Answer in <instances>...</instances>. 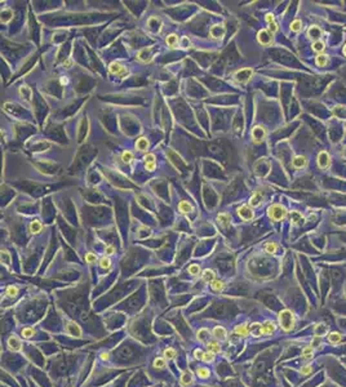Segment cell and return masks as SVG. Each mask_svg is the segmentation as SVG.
I'll list each match as a JSON object with an SVG mask.
<instances>
[{
	"instance_id": "1",
	"label": "cell",
	"mask_w": 346,
	"mask_h": 387,
	"mask_svg": "<svg viewBox=\"0 0 346 387\" xmlns=\"http://www.w3.org/2000/svg\"><path fill=\"white\" fill-rule=\"evenodd\" d=\"M279 323H280V327L284 329V330H291L293 328V324H294V318L291 311L288 310H284V311L280 312L279 315Z\"/></svg>"
},
{
	"instance_id": "2",
	"label": "cell",
	"mask_w": 346,
	"mask_h": 387,
	"mask_svg": "<svg viewBox=\"0 0 346 387\" xmlns=\"http://www.w3.org/2000/svg\"><path fill=\"white\" fill-rule=\"evenodd\" d=\"M269 216H270L273 220L275 221H279L286 216V209L280 205H273L270 209H269Z\"/></svg>"
},
{
	"instance_id": "3",
	"label": "cell",
	"mask_w": 346,
	"mask_h": 387,
	"mask_svg": "<svg viewBox=\"0 0 346 387\" xmlns=\"http://www.w3.org/2000/svg\"><path fill=\"white\" fill-rule=\"evenodd\" d=\"M109 70H110L111 74L119 75L120 78H124L125 75H128V71H127V69L123 67V66H121L120 63H118V62H113V63H111L110 67H109Z\"/></svg>"
},
{
	"instance_id": "4",
	"label": "cell",
	"mask_w": 346,
	"mask_h": 387,
	"mask_svg": "<svg viewBox=\"0 0 346 387\" xmlns=\"http://www.w3.org/2000/svg\"><path fill=\"white\" fill-rule=\"evenodd\" d=\"M251 75H252L251 69H243V70H239L235 74V78H236V80L242 81V83H246V81L251 78Z\"/></svg>"
},
{
	"instance_id": "5",
	"label": "cell",
	"mask_w": 346,
	"mask_h": 387,
	"mask_svg": "<svg viewBox=\"0 0 346 387\" xmlns=\"http://www.w3.org/2000/svg\"><path fill=\"white\" fill-rule=\"evenodd\" d=\"M252 137H253V140L256 141V142L262 141L263 137H265V129H263L262 126H256V128H253V130H252Z\"/></svg>"
},
{
	"instance_id": "6",
	"label": "cell",
	"mask_w": 346,
	"mask_h": 387,
	"mask_svg": "<svg viewBox=\"0 0 346 387\" xmlns=\"http://www.w3.org/2000/svg\"><path fill=\"white\" fill-rule=\"evenodd\" d=\"M223 34H225V27L222 25H216L211 29V35L215 39H218V38H222Z\"/></svg>"
},
{
	"instance_id": "7",
	"label": "cell",
	"mask_w": 346,
	"mask_h": 387,
	"mask_svg": "<svg viewBox=\"0 0 346 387\" xmlns=\"http://www.w3.org/2000/svg\"><path fill=\"white\" fill-rule=\"evenodd\" d=\"M238 213H239V216H240L243 220H251L252 218V216H253V213H252V210L249 209V207H247V205H243V207H240L238 209Z\"/></svg>"
},
{
	"instance_id": "8",
	"label": "cell",
	"mask_w": 346,
	"mask_h": 387,
	"mask_svg": "<svg viewBox=\"0 0 346 387\" xmlns=\"http://www.w3.org/2000/svg\"><path fill=\"white\" fill-rule=\"evenodd\" d=\"M258 42L261 43V44H263V45L270 44V42H271V36L269 35V32L266 31V30H261V31L258 32Z\"/></svg>"
},
{
	"instance_id": "9",
	"label": "cell",
	"mask_w": 346,
	"mask_h": 387,
	"mask_svg": "<svg viewBox=\"0 0 346 387\" xmlns=\"http://www.w3.org/2000/svg\"><path fill=\"white\" fill-rule=\"evenodd\" d=\"M249 332H251V334H252V335H254V337H260V335H262V334H263L262 325H261V324H258V323L252 324L251 327H249Z\"/></svg>"
},
{
	"instance_id": "10",
	"label": "cell",
	"mask_w": 346,
	"mask_h": 387,
	"mask_svg": "<svg viewBox=\"0 0 346 387\" xmlns=\"http://www.w3.org/2000/svg\"><path fill=\"white\" fill-rule=\"evenodd\" d=\"M262 330H263V334H271L275 330V324L273 321H266L265 324H262Z\"/></svg>"
},
{
	"instance_id": "11",
	"label": "cell",
	"mask_w": 346,
	"mask_h": 387,
	"mask_svg": "<svg viewBox=\"0 0 346 387\" xmlns=\"http://www.w3.org/2000/svg\"><path fill=\"white\" fill-rule=\"evenodd\" d=\"M86 124H88V120H86V119L84 118L83 120H81V123H80V132H79V136H78L79 142L83 141L84 136L86 134V128H88V126H86V128H84V125H86Z\"/></svg>"
},
{
	"instance_id": "12",
	"label": "cell",
	"mask_w": 346,
	"mask_h": 387,
	"mask_svg": "<svg viewBox=\"0 0 346 387\" xmlns=\"http://www.w3.org/2000/svg\"><path fill=\"white\" fill-rule=\"evenodd\" d=\"M213 334H215V337H216L217 339H225V337H226L225 329L221 328V327L215 328V330H213Z\"/></svg>"
},
{
	"instance_id": "13",
	"label": "cell",
	"mask_w": 346,
	"mask_h": 387,
	"mask_svg": "<svg viewBox=\"0 0 346 387\" xmlns=\"http://www.w3.org/2000/svg\"><path fill=\"white\" fill-rule=\"evenodd\" d=\"M147 146H149V142H147V140H146V138H140V140H137L136 147H137V149H138L140 151H145V150L147 149Z\"/></svg>"
},
{
	"instance_id": "14",
	"label": "cell",
	"mask_w": 346,
	"mask_h": 387,
	"mask_svg": "<svg viewBox=\"0 0 346 387\" xmlns=\"http://www.w3.org/2000/svg\"><path fill=\"white\" fill-rule=\"evenodd\" d=\"M178 209L181 213H189L190 210H192V207L187 201H181L178 204Z\"/></svg>"
},
{
	"instance_id": "15",
	"label": "cell",
	"mask_w": 346,
	"mask_h": 387,
	"mask_svg": "<svg viewBox=\"0 0 346 387\" xmlns=\"http://www.w3.org/2000/svg\"><path fill=\"white\" fill-rule=\"evenodd\" d=\"M235 332H236L239 335H243V337H246V335H248L249 329L247 328V325L242 324V325H238V327L235 328Z\"/></svg>"
},
{
	"instance_id": "16",
	"label": "cell",
	"mask_w": 346,
	"mask_h": 387,
	"mask_svg": "<svg viewBox=\"0 0 346 387\" xmlns=\"http://www.w3.org/2000/svg\"><path fill=\"white\" fill-rule=\"evenodd\" d=\"M30 230H31L32 234H38L40 230H42V223L39 221H32L31 225H30Z\"/></svg>"
},
{
	"instance_id": "17",
	"label": "cell",
	"mask_w": 346,
	"mask_h": 387,
	"mask_svg": "<svg viewBox=\"0 0 346 387\" xmlns=\"http://www.w3.org/2000/svg\"><path fill=\"white\" fill-rule=\"evenodd\" d=\"M260 201H261V194L260 192H256L254 195L252 196V199H251V205L252 207H257V205H260Z\"/></svg>"
},
{
	"instance_id": "18",
	"label": "cell",
	"mask_w": 346,
	"mask_h": 387,
	"mask_svg": "<svg viewBox=\"0 0 346 387\" xmlns=\"http://www.w3.org/2000/svg\"><path fill=\"white\" fill-rule=\"evenodd\" d=\"M305 164H306V160H305V157H302V156H297L296 159L293 160V165L296 168H302Z\"/></svg>"
},
{
	"instance_id": "19",
	"label": "cell",
	"mask_w": 346,
	"mask_h": 387,
	"mask_svg": "<svg viewBox=\"0 0 346 387\" xmlns=\"http://www.w3.org/2000/svg\"><path fill=\"white\" fill-rule=\"evenodd\" d=\"M313 352H314L313 347L307 346V347H305V348L302 350V358H304V359H310V358L313 356Z\"/></svg>"
},
{
	"instance_id": "20",
	"label": "cell",
	"mask_w": 346,
	"mask_h": 387,
	"mask_svg": "<svg viewBox=\"0 0 346 387\" xmlns=\"http://www.w3.org/2000/svg\"><path fill=\"white\" fill-rule=\"evenodd\" d=\"M213 278H215V274L211 270H205L204 274H203V280L204 281H213Z\"/></svg>"
},
{
	"instance_id": "21",
	"label": "cell",
	"mask_w": 346,
	"mask_h": 387,
	"mask_svg": "<svg viewBox=\"0 0 346 387\" xmlns=\"http://www.w3.org/2000/svg\"><path fill=\"white\" fill-rule=\"evenodd\" d=\"M266 21H267L269 23H270V29H271V31H273V32H275L276 30H278V26H276V23L274 22V17L271 16V14H267V16H266Z\"/></svg>"
},
{
	"instance_id": "22",
	"label": "cell",
	"mask_w": 346,
	"mask_h": 387,
	"mask_svg": "<svg viewBox=\"0 0 346 387\" xmlns=\"http://www.w3.org/2000/svg\"><path fill=\"white\" fill-rule=\"evenodd\" d=\"M177 42H178V38H177L176 35H173V34L167 38V44L169 45V47H175V45L177 44Z\"/></svg>"
},
{
	"instance_id": "23",
	"label": "cell",
	"mask_w": 346,
	"mask_h": 387,
	"mask_svg": "<svg viewBox=\"0 0 346 387\" xmlns=\"http://www.w3.org/2000/svg\"><path fill=\"white\" fill-rule=\"evenodd\" d=\"M19 92H21V94H22L27 101H30V98H31V90H30L27 86H22V88L19 89Z\"/></svg>"
},
{
	"instance_id": "24",
	"label": "cell",
	"mask_w": 346,
	"mask_h": 387,
	"mask_svg": "<svg viewBox=\"0 0 346 387\" xmlns=\"http://www.w3.org/2000/svg\"><path fill=\"white\" fill-rule=\"evenodd\" d=\"M319 164H320V167H325L328 164V156L325 152H322V154L319 155Z\"/></svg>"
},
{
	"instance_id": "25",
	"label": "cell",
	"mask_w": 346,
	"mask_h": 387,
	"mask_svg": "<svg viewBox=\"0 0 346 387\" xmlns=\"http://www.w3.org/2000/svg\"><path fill=\"white\" fill-rule=\"evenodd\" d=\"M217 218H218V221H220V222L222 223V225H225V226L227 225L229 222H230V218H229V216H227V214H225V213H221V214H218V217H217Z\"/></svg>"
},
{
	"instance_id": "26",
	"label": "cell",
	"mask_w": 346,
	"mask_h": 387,
	"mask_svg": "<svg viewBox=\"0 0 346 387\" xmlns=\"http://www.w3.org/2000/svg\"><path fill=\"white\" fill-rule=\"evenodd\" d=\"M121 159H123V161H125V163H129L132 159H133V154H132L131 151H124L123 155H121Z\"/></svg>"
},
{
	"instance_id": "27",
	"label": "cell",
	"mask_w": 346,
	"mask_h": 387,
	"mask_svg": "<svg viewBox=\"0 0 346 387\" xmlns=\"http://www.w3.org/2000/svg\"><path fill=\"white\" fill-rule=\"evenodd\" d=\"M329 341L332 343H337V342H340L341 341V335L338 334V333H331L329 334Z\"/></svg>"
},
{
	"instance_id": "28",
	"label": "cell",
	"mask_w": 346,
	"mask_h": 387,
	"mask_svg": "<svg viewBox=\"0 0 346 387\" xmlns=\"http://www.w3.org/2000/svg\"><path fill=\"white\" fill-rule=\"evenodd\" d=\"M212 288L215 289V290H222L223 283L220 281V280H215V281H212Z\"/></svg>"
},
{
	"instance_id": "29",
	"label": "cell",
	"mask_w": 346,
	"mask_h": 387,
	"mask_svg": "<svg viewBox=\"0 0 346 387\" xmlns=\"http://www.w3.org/2000/svg\"><path fill=\"white\" fill-rule=\"evenodd\" d=\"M208 348H209L212 352H218V351H220V346H218L216 342H209V343H208Z\"/></svg>"
},
{
	"instance_id": "30",
	"label": "cell",
	"mask_w": 346,
	"mask_h": 387,
	"mask_svg": "<svg viewBox=\"0 0 346 387\" xmlns=\"http://www.w3.org/2000/svg\"><path fill=\"white\" fill-rule=\"evenodd\" d=\"M100 266L102 267V268H109V267H110V259L106 258V257H103V258L100 261Z\"/></svg>"
},
{
	"instance_id": "31",
	"label": "cell",
	"mask_w": 346,
	"mask_h": 387,
	"mask_svg": "<svg viewBox=\"0 0 346 387\" xmlns=\"http://www.w3.org/2000/svg\"><path fill=\"white\" fill-rule=\"evenodd\" d=\"M265 249H266V252L267 253H275V251H276V245L274 243H269L265 247Z\"/></svg>"
},
{
	"instance_id": "32",
	"label": "cell",
	"mask_w": 346,
	"mask_h": 387,
	"mask_svg": "<svg viewBox=\"0 0 346 387\" xmlns=\"http://www.w3.org/2000/svg\"><path fill=\"white\" fill-rule=\"evenodd\" d=\"M164 355H165V358L172 359V358H175V356H176V351L173 350V348H168V350H165Z\"/></svg>"
},
{
	"instance_id": "33",
	"label": "cell",
	"mask_w": 346,
	"mask_h": 387,
	"mask_svg": "<svg viewBox=\"0 0 346 387\" xmlns=\"http://www.w3.org/2000/svg\"><path fill=\"white\" fill-rule=\"evenodd\" d=\"M85 261L88 262V263H93V262H96V256L93 253H88L85 256Z\"/></svg>"
},
{
	"instance_id": "34",
	"label": "cell",
	"mask_w": 346,
	"mask_h": 387,
	"mask_svg": "<svg viewBox=\"0 0 346 387\" xmlns=\"http://www.w3.org/2000/svg\"><path fill=\"white\" fill-rule=\"evenodd\" d=\"M189 272L192 274V275H196L198 272H199V266H198V264H191V266L189 267Z\"/></svg>"
},
{
	"instance_id": "35",
	"label": "cell",
	"mask_w": 346,
	"mask_h": 387,
	"mask_svg": "<svg viewBox=\"0 0 346 387\" xmlns=\"http://www.w3.org/2000/svg\"><path fill=\"white\" fill-rule=\"evenodd\" d=\"M198 374H199L202 378H205V377H208V374H209V372H208V369L202 368V369H198Z\"/></svg>"
},
{
	"instance_id": "36",
	"label": "cell",
	"mask_w": 346,
	"mask_h": 387,
	"mask_svg": "<svg viewBox=\"0 0 346 387\" xmlns=\"http://www.w3.org/2000/svg\"><path fill=\"white\" fill-rule=\"evenodd\" d=\"M320 343H322V339H320V337H315V338L311 341V345L314 346V347H320Z\"/></svg>"
},
{
	"instance_id": "37",
	"label": "cell",
	"mask_w": 346,
	"mask_h": 387,
	"mask_svg": "<svg viewBox=\"0 0 346 387\" xmlns=\"http://www.w3.org/2000/svg\"><path fill=\"white\" fill-rule=\"evenodd\" d=\"M16 293H17V288H16V287H9V288L7 289V294H8V296H14Z\"/></svg>"
},
{
	"instance_id": "38",
	"label": "cell",
	"mask_w": 346,
	"mask_h": 387,
	"mask_svg": "<svg viewBox=\"0 0 346 387\" xmlns=\"http://www.w3.org/2000/svg\"><path fill=\"white\" fill-rule=\"evenodd\" d=\"M203 360L212 361V360H213V352H207V354H204V356H203Z\"/></svg>"
},
{
	"instance_id": "39",
	"label": "cell",
	"mask_w": 346,
	"mask_h": 387,
	"mask_svg": "<svg viewBox=\"0 0 346 387\" xmlns=\"http://www.w3.org/2000/svg\"><path fill=\"white\" fill-rule=\"evenodd\" d=\"M145 161H146V163H154V161H155V155H152V154L146 155Z\"/></svg>"
},
{
	"instance_id": "40",
	"label": "cell",
	"mask_w": 346,
	"mask_h": 387,
	"mask_svg": "<svg viewBox=\"0 0 346 387\" xmlns=\"http://www.w3.org/2000/svg\"><path fill=\"white\" fill-rule=\"evenodd\" d=\"M2 261H5V264H9V257L7 252H2Z\"/></svg>"
},
{
	"instance_id": "41",
	"label": "cell",
	"mask_w": 346,
	"mask_h": 387,
	"mask_svg": "<svg viewBox=\"0 0 346 387\" xmlns=\"http://www.w3.org/2000/svg\"><path fill=\"white\" fill-rule=\"evenodd\" d=\"M155 167H156L155 161H154V163H146V169H147V170H154Z\"/></svg>"
},
{
	"instance_id": "42",
	"label": "cell",
	"mask_w": 346,
	"mask_h": 387,
	"mask_svg": "<svg viewBox=\"0 0 346 387\" xmlns=\"http://www.w3.org/2000/svg\"><path fill=\"white\" fill-rule=\"evenodd\" d=\"M311 372V365H305L302 368V374H309Z\"/></svg>"
},
{
	"instance_id": "43",
	"label": "cell",
	"mask_w": 346,
	"mask_h": 387,
	"mask_svg": "<svg viewBox=\"0 0 346 387\" xmlns=\"http://www.w3.org/2000/svg\"><path fill=\"white\" fill-rule=\"evenodd\" d=\"M300 26H301V22H300V21H294V22L292 23V30L297 31V30H300Z\"/></svg>"
},
{
	"instance_id": "44",
	"label": "cell",
	"mask_w": 346,
	"mask_h": 387,
	"mask_svg": "<svg viewBox=\"0 0 346 387\" xmlns=\"http://www.w3.org/2000/svg\"><path fill=\"white\" fill-rule=\"evenodd\" d=\"M154 365H155V366L159 365V368H163V366H164V360H163V359H156L155 363H154Z\"/></svg>"
},
{
	"instance_id": "45",
	"label": "cell",
	"mask_w": 346,
	"mask_h": 387,
	"mask_svg": "<svg viewBox=\"0 0 346 387\" xmlns=\"http://www.w3.org/2000/svg\"><path fill=\"white\" fill-rule=\"evenodd\" d=\"M32 333H34L32 329H25V330H22V334H25V337H31Z\"/></svg>"
},
{
	"instance_id": "46",
	"label": "cell",
	"mask_w": 346,
	"mask_h": 387,
	"mask_svg": "<svg viewBox=\"0 0 346 387\" xmlns=\"http://www.w3.org/2000/svg\"><path fill=\"white\" fill-rule=\"evenodd\" d=\"M325 61H327V58H325V56H319L318 57V63L322 66V65H324L325 63Z\"/></svg>"
},
{
	"instance_id": "47",
	"label": "cell",
	"mask_w": 346,
	"mask_h": 387,
	"mask_svg": "<svg viewBox=\"0 0 346 387\" xmlns=\"http://www.w3.org/2000/svg\"><path fill=\"white\" fill-rule=\"evenodd\" d=\"M323 48H324L323 43H315L314 44V49L315 50H323Z\"/></svg>"
},
{
	"instance_id": "48",
	"label": "cell",
	"mask_w": 346,
	"mask_h": 387,
	"mask_svg": "<svg viewBox=\"0 0 346 387\" xmlns=\"http://www.w3.org/2000/svg\"><path fill=\"white\" fill-rule=\"evenodd\" d=\"M115 252V248L113 247V245H109V247H106V253L107 254H113Z\"/></svg>"
},
{
	"instance_id": "49",
	"label": "cell",
	"mask_w": 346,
	"mask_h": 387,
	"mask_svg": "<svg viewBox=\"0 0 346 387\" xmlns=\"http://www.w3.org/2000/svg\"><path fill=\"white\" fill-rule=\"evenodd\" d=\"M195 355H196V358H198V359H203V356H204V354H203L202 351H198V350L195 351Z\"/></svg>"
},
{
	"instance_id": "50",
	"label": "cell",
	"mask_w": 346,
	"mask_h": 387,
	"mask_svg": "<svg viewBox=\"0 0 346 387\" xmlns=\"http://www.w3.org/2000/svg\"><path fill=\"white\" fill-rule=\"evenodd\" d=\"M71 65H73V61H71V59H67V61L65 62V66H66V67H70Z\"/></svg>"
},
{
	"instance_id": "51",
	"label": "cell",
	"mask_w": 346,
	"mask_h": 387,
	"mask_svg": "<svg viewBox=\"0 0 346 387\" xmlns=\"http://www.w3.org/2000/svg\"><path fill=\"white\" fill-rule=\"evenodd\" d=\"M345 53H346V49H345Z\"/></svg>"
}]
</instances>
